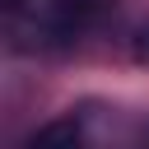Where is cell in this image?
Returning a JSON list of instances; mask_svg holds the SVG:
<instances>
[{
    "instance_id": "obj_2",
    "label": "cell",
    "mask_w": 149,
    "mask_h": 149,
    "mask_svg": "<svg viewBox=\"0 0 149 149\" xmlns=\"http://www.w3.org/2000/svg\"><path fill=\"white\" fill-rule=\"evenodd\" d=\"M23 149H84V130L74 116H61V121H47Z\"/></svg>"
},
{
    "instance_id": "obj_4",
    "label": "cell",
    "mask_w": 149,
    "mask_h": 149,
    "mask_svg": "<svg viewBox=\"0 0 149 149\" xmlns=\"http://www.w3.org/2000/svg\"><path fill=\"white\" fill-rule=\"evenodd\" d=\"M0 5H5L9 14H19V9H23V0H0Z\"/></svg>"
},
{
    "instance_id": "obj_1",
    "label": "cell",
    "mask_w": 149,
    "mask_h": 149,
    "mask_svg": "<svg viewBox=\"0 0 149 149\" xmlns=\"http://www.w3.org/2000/svg\"><path fill=\"white\" fill-rule=\"evenodd\" d=\"M107 5H112V0H37V19H33V28L42 33V42H51V47H70V42H79V37L102 19Z\"/></svg>"
},
{
    "instance_id": "obj_3",
    "label": "cell",
    "mask_w": 149,
    "mask_h": 149,
    "mask_svg": "<svg viewBox=\"0 0 149 149\" xmlns=\"http://www.w3.org/2000/svg\"><path fill=\"white\" fill-rule=\"evenodd\" d=\"M135 56H140V61L149 65V23H144V28L135 33Z\"/></svg>"
}]
</instances>
